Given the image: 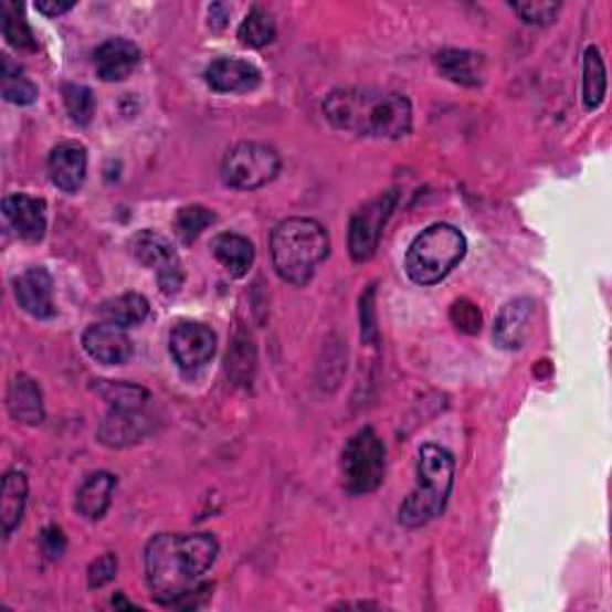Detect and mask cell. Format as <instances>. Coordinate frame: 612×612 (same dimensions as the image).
<instances>
[{"mask_svg": "<svg viewBox=\"0 0 612 612\" xmlns=\"http://www.w3.org/2000/svg\"><path fill=\"white\" fill-rule=\"evenodd\" d=\"M218 558L211 534H158L147 544L144 567L154 601L180 610H197L209 599L203 577Z\"/></svg>", "mask_w": 612, "mask_h": 612, "instance_id": "obj_1", "label": "cell"}, {"mask_svg": "<svg viewBox=\"0 0 612 612\" xmlns=\"http://www.w3.org/2000/svg\"><path fill=\"white\" fill-rule=\"evenodd\" d=\"M326 120L359 137L402 139L412 133V101L378 89H335L324 101Z\"/></svg>", "mask_w": 612, "mask_h": 612, "instance_id": "obj_2", "label": "cell"}, {"mask_svg": "<svg viewBox=\"0 0 612 612\" xmlns=\"http://www.w3.org/2000/svg\"><path fill=\"white\" fill-rule=\"evenodd\" d=\"M330 254L328 230L314 218H287L271 232V258L281 281L302 287Z\"/></svg>", "mask_w": 612, "mask_h": 612, "instance_id": "obj_3", "label": "cell"}, {"mask_svg": "<svg viewBox=\"0 0 612 612\" xmlns=\"http://www.w3.org/2000/svg\"><path fill=\"white\" fill-rule=\"evenodd\" d=\"M455 484V457L441 445H424L416 460V488L400 507V521L407 529L426 527L443 515Z\"/></svg>", "mask_w": 612, "mask_h": 612, "instance_id": "obj_4", "label": "cell"}, {"mask_svg": "<svg viewBox=\"0 0 612 612\" xmlns=\"http://www.w3.org/2000/svg\"><path fill=\"white\" fill-rule=\"evenodd\" d=\"M466 254V238L455 225L435 223L412 242L404 258L407 275L416 285L445 281Z\"/></svg>", "mask_w": 612, "mask_h": 612, "instance_id": "obj_5", "label": "cell"}, {"mask_svg": "<svg viewBox=\"0 0 612 612\" xmlns=\"http://www.w3.org/2000/svg\"><path fill=\"white\" fill-rule=\"evenodd\" d=\"M386 478V445L371 426H363L342 450V484L352 495L373 493Z\"/></svg>", "mask_w": 612, "mask_h": 612, "instance_id": "obj_6", "label": "cell"}, {"mask_svg": "<svg viewBox=\"0 0 612 612\" xmlns=\"http://www.w3.org/2000/svg\"><path fill=\"white\" fill-rule=\"evenodd\" d=\"M281 172V156L268 144L258 141H240L232 147L221 166L223 182L232 189H252L266 187L278 178Z\"/></svg>", "mask_w": 612, "mask_h": 612, "instance_id": "obj_7", "label": "cell"}, {"mask_svg": "<svg viewBox=\"0 0 612 612\" xmlns=\"http://www.w3.org/2000/svg\"><path fill=\"white\" fill-rule=\"evenodd\" d=\"M398 207V192H386L371 201L363 203L361 209L355 211L352 221H349V256L357 264L371 261L381 244L383 228L390 221L392 211Z\"/></svg>", "mask_w": 612, "mask_h": 612, "instance_id": "obj_8", "label": "cell"}, {"mask_svg": "<svg viewBox=\"0 0 612 612\" xmlns=\"http://www.w3.org/2000/svg\"><path fill=\"white\" fill-rule=\"evenodd\" d=\"M129 252L141 266L156 271V281L166 295H178L184 283L182 261L175 246L154 230H141L129 240Z\"/></svg>", "mask_w": 612, "mask_h": 612, "instance_id": "obj_9", "label": "cell"}, {"mask_svg": "<svg viewBox=\"0 0 612 612\" xmlns=\"http://www.w3.org/2000/svg\"><path fill=\"white\" fill-rule=\"evenodd\" d=\"M170 355L180 371L197 373L215 355V333L197 320H182L170 330Z\"/></svg>", "mask_w": 612, "mask_h": 612, "instance_id": "obj_10", "label": "cell"}, {"mask_svg": "<svg viewBox=\"0 0 612 612\" xmlns=\"http://www.w3.org/2000/svg\"><path fill=\"white\" fill-rule=\"evenodd\" d=\"M82 347L86 355L104 363V367H120L135 355V345L125 328L110 324H96L86 328L82 335Z\"/></svg>", "mask_w": 612, "mask_h": 612, "instance_id": "obj_11", "label": "cell"}, {"mask_svg": "<svg viewBox=\"0 0 612 612\" xmlns=\"http://www.w3.org/2000/svg\"><path fill=\"white\" fill-rule=\"evenodd\" d=\"M3 213L10 228L18 232L24 242H41L46 235V201L29 194H12L3 201Z\"/></svg>", "mask_w": 612, "mask_h": 612, "instance_id": "obj_12", "label": "cell"}, {"mask_svg": "<svg viewBox=\"0 0 612 612\" xmlns=\"http://www.w3.org/2000/svg\"><path fill=\"white\" fill-rule=\"evenodd\" d=\"M86 149L80 141H61L49 156L51 182L65 194H77L86 180Z\"/></svg>", "mask_w": 612, "mask_h": 612, "instance_id": "obj_13", "label": "cell"}, {"mask_svg": "<svg viewBox=\"0 0 612 612\" xmlns=\"http://www.w3.org/2000/svg\"><path fill=\"white\" fill-rule=\"evenodd\" d=\"M151 431V416L144 410H110L98 424V441L106 447H129Z\"/></svg>", "mask_w": 612, "mask_h": 612, "instance_id": "obj_14", "label": "cell"}, {"mask_svg": "<svg viewBox=\"0 0 612 612\" xmlns=\"http://www.w3.org/2000/svg\"><path fill=\"white\" fill-rule=\"evenodd\" d=\"M14 299L29 316L51 318L55 314L51 273L43 266L24 271L20 278H14Z\"/></svg>", "mask_w": 612, "mask_h": 612, "instance_id": "obj_15", "label": "cell"}, {"mask_svg": "<svg viewBox=\"0 0 612 612\" xmlns=\"http://www.w3.org/2000/svg\"><path fill=\"white\" fill-rule=\"evenodd\" d=\"M203 80L218 94H244L256 89L261 72L256 65L238 61V57H218L203 72Z\"/></svg>", "mask_w": 612, "mask_h": 612, "instance_id": "obj_16", "label": "cell"}, {"mask_svg": "<svg viewBox=\"0 0 612 612\" xmlns=\"http://www.w3.org/2000/svg\"><path fill=\"white\" fill-rule=\"evenodd\" d=\"M141 63V51L137 43L127 39H108L94 51V65L104 82L127 80Z\"/></svg>", "mask_w": 612, "mask_h": 612, "instance_id": "obj_17", "label": "cell"}, {"mask_svg": "<svg viewBox=\"0 0 612 612\" xmlns=\"http://www.w3.org/2000/svg\"><path fill=\"white\" fill-rule=\"evenodd\" d=\"M8 412L24 426H36L43 421V392L34 378L24 373L14 376L8 386Z\"/></svg>", "mask_w": 612, "mask_h": 612, "instance_id": "obj_18", "label": "cell"}, {"mask_svg": "<svg viewBox=\"0 0 612 612\" xmlns=\"http://www.w3.org/2000/svg\"><path fill=\"white\" fill-rule=\"evenodd\" d=\"M115 488H118V476H113L110 472L92 474L77 490L75 509L89 521L104 519L110 509Z\"/></svg>", "mask_w": 612, "mask_h": 612, "instance_id": "obj_19", "label": "cell"}, {"mask_svg": "<svg viewBox=\"0 0 612 612\" xmlns=\"http://www.w3.org/2000/svg\"><path fill=\"white\" fill-rule=\"evenodd\" d=\"M435 65L443 77L462 86H481L486 77V57L464 49H445L435 55Z\"/></svg>", "mask_w": 612, "mask_h": 612, "instance_id": "obj_20", "label": "cell"}, {"mask_svg": "<svg viewBox=\"0 0 612 612\" xmlns=\"http://www.w3.org/2000/svg\"><path fill=\"white\" fill-rule=\"evenodd\" d=\"M213 256L221 261V266L232 275V278H244L250 268L254 266V244L238 232H223L211 242Z\"/></svg>", "mask_w": 612, "mask_h": 612, "instance_id": "obj_21", "label": "cell"}, {"mask_svg": "<svg viewBox=\"0 0 612 612\" xmlns=\"http://www.w3.org/2000/svg\"><path fill=\"white\" fill-rule=\"evenodd\" d=\"M534 314L531 299H515L503 306L500 316L495 318V342L503 349H517L527 338L529 318Z\"/></svg>", "mask_w": 612, "mask_h": 612, "instance_id": "obj_22", "label": "cell"}, {"mask_svg": "<svg viewBox=\"0 0 612 612\" xmlns=\"http://www.w3.org/2000/svg\"><path fill=\"white\" fill-rule=\"evenodd\" d=\"M27 495H29L27 476L18 469L8 472L3 476V488H0V524H3L6 538L22 524Z\"/></svg>", "mask_w": 612, "mask_h": 612, "instance_id": "obj_23", "label": "cell"}, {"mask_svg": "<svg viewBox=\"0 0 612 612\" xmlns=\"http://www.w3.org/2000/svg\"><path fill=\"white\" fill-rule=\"evenodd\" d=\"M149 299L139 293H125L113 299H106L98 306V316L104 324L118 326V328H133L144 324L149 318Z\"/></svg>", "mask_w": 612, "mask_h": 612, "instance_id": "obj_24", "label": "cell"}, {"mask_svg": "<svg viewBox=\"0 0 612 612\" xmlns=\"http://www.w3.org/2000/svg\"><path fill=\"white\" fill-rule=\"evenodd\" d=\"M92 390L110 410H144L151 400V392L147 388L125 381H94Z\"/></svg>", "mask_w": 612, "mask_h": 612, "instance_id": "obj_25", "label": "cell"}, {"mask_svg": "<svg viewBox=\"0 0 612 612\" xmlns=\"http://www.w3.org/2000/svg\"><path fill=\"white\" fill-rule=\"evenodd\" d=\"M608 89V72L603 55L595 46H589L584 53V108H601Z\"/></svg>", "mask_w": 612, "mask_h": 612, "instance_id": "obj_26", "label": "cell"}, {"mask_svg": "<svg viewBox=\"0 0 612 612\" xmlns=\"http://www.w3.org/2000/svg\"><path fill=\"white\" fill-rule=\"evenodd\" d=\"M238 39L246 49H264L275 39V22L264 8H252L238 29Z\"/></svg>", "mask_w": 612, "mask_h": 612, "instance_id": "obj_27", "label": "cell"}, {"mask_svg": "<svg viewBox=\"0 0 612 612\" xmlns=\"http://www.w3.org/2000/svg\"><path fill=\"white\" fill-rule=\"evenodd\" d=\"M0 80H3V98L14 106L34 104L39 89L34 82H29L22 75V67L10 61V55H3V70H0Z\"/></svg>", "mask_w": 612, "mask_h": 612, "instance_id": "obj_28", "label": "cell"}, {"mask_svg": "<svg viewBox=\"0 0 612 612\" xmlns=\"http://www.w3.org/2000/svg\"><path fill=\"white\" fill-rule=\"evenodd\" d=\"M3 34L12 49L18 51H36V41L32 34V27L27 24L24 12L20 3H3Z\"/></svg>", "mask_w": 612, "mask_h": 612, "instance_id": "obj_29", "label": "cell"}, {"mask_svg": "<svg viewBox=\"0 0 612 612\" xmlns=\"http://www.w3.org/2000/svg\"><path fill=\"white\" fill-rule=\"evenodd\" d=\"M213 223H215V213L209 211L207 207H197L194 203V207H184L178 211L172 228L182 244H194L201 238V232Z\"/></svg>", "mask_w": 612, "mask_h": 612, "instance_id": "obj_30", "label": "cell"}, {"mask_svg": "<svg viewBox=\"0 0 612 612\" xmlns=\"http://www.w3.org/2000/svg\"><path fill=\"white\" fill-rule=\"evenodd\" d=\"M63 101L70 120L75 125H89L96 113V98L89 86L84 84H65L63 86Z\"/></svg>", "mask_w": 612, "mask_h": 612, "instance_id": "obj_31", "label": "cell"}, {"mask_svg": "<svg viewBox=\"0 0 612 612\" xmlns=\"http://www.w3.org/2000/svg\"><path fill=\"white\" fill-rule=\"evenodd\" d=\"M254 363H256L254 345L250 338H242L240 335L228 352V373L235 378L238 383H250L254 376Z\"/></svg>", "mask_w": 612, "mask_h": 612, "instance_id": "obj_32", "label": "cell"}, {"mask_svg": "<svg viewBox=\"0 0 612 612\" xmlns=\"http://www.w3.org/2000/svg\"><path fill=\"white\" fill-rule=\"evenodd\" d=\"M513 8L524 22L538 24V27L550 24L560 12V3H534V0H531V3H515Z\"/></svg>", "mask_w": 612, "mask_h": 612, "instance_id": "obj_33", "label": "cell"}, {"mask_svg": "<svg viewBox=\"0 0 612 612\" xmlns=\"http://www.w3.org/2000/svg\"><path fill=\"white\" fill-rule=\"evenodd\" d=\"M450 318H453V324L462 333L476 335L481 330V312H478V306H474L469 299H457L453 304V309H450Z\"/></svg>", "mask_w": 612, "mask_h": 612, "instance_id": "obj_34", "label": "cell"}, {"mask_svg": "<svg viewBox=\"0 0 612 612\" xmlns=\"http://www.w3.org/2000/svg\"><path fill=\"white\" fill-rule=\"evenodd\" d=\"M115 574H118V558H115V552H106V556H101L96 562H92L86 581H89V589H101L110 584Z\"/></svg>", "mask_w": 612, "mask_h": 612, "instance_id": "obj_35", "label": "cell"}, {"mask_svg": "<svg viewBox=\"0 0 612 612\" xmlns=\"http://www.w3.org/2000/svg\"><path fill=\"white\" fill-rule=\"evenodd\" d=\"M373 295H376V287L371 285L367 289V295L361 297V338L369 345L378 342V328L373 320Z\"/></svg>", "mask_w": 612, "mask_h": 612, "instance_id": "obj_36", "label": "cell"}, {"mask_svg": "<svg viewBox=\"0 0 612 612\" xmlns=\"http://www.w3.org/2000/svg\"><path fill=\"white\" fill-rule=\"evenodd\" d=\"M41 550L49 560H57L65 552V536L57 527L43 529L41 534Z\"/></svg>", "mask_w": 612, "mask_h": 612, "instance_id": "obj_37", "label": "cell"}, {"mask_svg": "<svg viewBox=\"0 0 612 612\" xmlns=\"http://www.w3.org/2000/svg\"><path fill=\"white\" fill-rule=\"evenodd\" d=\"M75 8V0H39L36 10L46 18H57V14H65Z\"/></svg>", "mask_w": 612, "mask_h": 612, "instance_id": "obj_38", "label": "cell"}]
</instances>
